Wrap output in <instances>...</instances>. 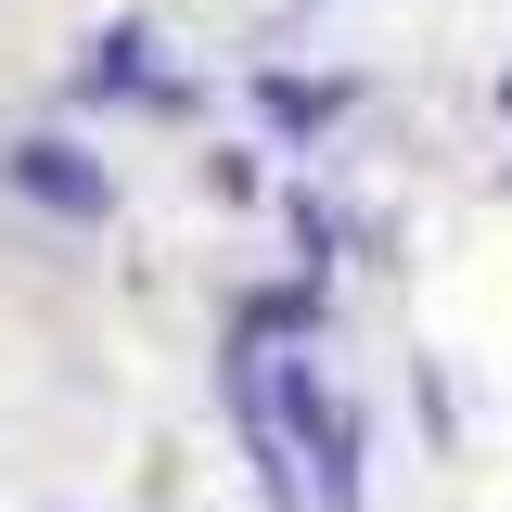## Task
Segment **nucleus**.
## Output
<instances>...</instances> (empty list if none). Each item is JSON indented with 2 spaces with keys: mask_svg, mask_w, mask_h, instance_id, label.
<instances>
[{
  "mask_svg": "<svg viewBox=\"0 0 512 512\" xmlns=\"http://www.w3.org/2000/svg\"><path fill=\"white\" fill-rule=\"evenodd\" d=\"M141 52H154V26H141V13H116V26L77 52V77H64V90H77V103H103V90H141Z\"/></svg>",
  "mask_w": 512,
  "mask_h": 512,
  "instance_id": "nucleus-3",
  "label": "nucleus"
},
{
  "mask_svg": "<svg viewBox=\"0 0 512 512\" xmlns=\"http://www.w3.org/2000/svg\"><path fill=\"white\" fill-rule=\"evenodd\" d=\"M256 103H269V128H282V141H308V128L346 116V77H269Z\"/></svg>",
  "mask_w": 512,
  "mask_h": 512,
  "instance_id": "nucleus-4",
  "label": "nucleus"
},
{
  "mask_svg": "<svg viewBox=\"0 0 512 512\" xmlns=\"http://www.w3.org/2000/svg\"><path fill=\"white\" fill-rule=\"evenodd\" d=\"M0 180H13V192H39L52 218H103V205H116V180H103L77 141H13V154H0Z\"/></svg>",
  "mask_w": 512,
  "mask_h": 512,
  "instance_id": "nucleus-2",
  "label": "nucleus"
},
{
  "mask_svg": "<svg viewBox=\"0 0 512 512\" xmlns=\"http://www.w3.org/2000/svg\"><path fill=\"white\" fill-rule=\"evenodd\" d=\"M282 397H295V448L320 461V512H359V410H346V397H320L308 359H295V384H282Z\"/></svg>",
  "mask_w": 512,
  "mask_h": 512,
  "instance_id": "nucleus-1",
  "label": "nucleus"
},
{
  "mask_svg": "<svg viewBox=\"0 0 512 512\" xmlns=\"http://www.w3.org/2000/svg\"><path fill=\"white\" fill-rule=\"evenodd\" d=\"M500 116H512V77H500Z\"/></svg>",
  "mask_w": 512,
  "mask_h": 512,
  "instance_id": "nucleus-5",
  "label": "nucleus"
}]
</instances>
